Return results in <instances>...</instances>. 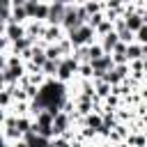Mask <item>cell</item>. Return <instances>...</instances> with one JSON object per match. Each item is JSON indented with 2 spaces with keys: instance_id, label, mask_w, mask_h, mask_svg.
Segmentation results:
<instances>
[{
  "instance_id": "obj_24",
  "label": "cell",
  "mask_w": 147,
  "mask_h": 147,
  "mask_svg": "<svg viewBox=\"0 0 147 147\" xmlns=\"http://www.w3.org/2000/svg\"><path fill=\"white\" fill-rule=\"evenodd\" d=\"M7 46H11L9 41H7V37H0V53H5V48Z\"/></svg>"
},
{
  "instance_id": "obj_28",
  "label": "cell",
  "mask_w": 147,
  "mask_h": 147,
  "mask_svg": "<svg viewBox=\"0 0 147 147\" xmlns=\"http://www.w3.org/2000/svg\"><path fill=\"white\" fill-rule=\"evenodd\" d=\"M101 147H113V145H101Z\"/></svg>"
},
{
  "instance_id": "obj_11",
  "label": "cell",
  "mask_w": 147,
  "mask_h": 147,
  "mask_svg": "<svg viewBox=\"0 0 147 147\" xmlns=\"http://www.w3.org/2000/svg\"><path fill=\"white\" fill-rule=\"evenodd\" d=\"M23 140L28 142V147H51V140H46V138H41V136H37L34 131H30V133H25V136H23Z\"/></svg>"
},
{
  "instance_id": "obj_23",
  "label": "cell",
  "mask_w": 147,
  "mask_h": 147,
  "mask_svg": "<svg viewBox=\"0 0 147 147\" xmlns=\"http://www.w3.org/2000/svg\"><path fill=\"white\" fill-rule=\"evenodd\" d=\"M7 57H9V55L0 53V71H5V69H7Z\"/></svg>"
},
{
  "instance_id": "obj_21",
  "label": "cell",
  "mask_w": 147,
  "mask_h": 147,
  "mask_svg": "<svg viewBox=\"0 0 147 147\" xmlns=\"http://www.w3.org/2000/svg\"><path fill=\"white\" fill-rule=\"evenodd\" d=\"M136 44H140V46H147V25H142V28L136 32Z\"/></svg>"
},
{
  "instance_id": "obj_20",
  "label": "cell",
  "mask_w": 147,
  "mask_h": 147,
  "mask_svg": "<svg viewBox=\"0 0 147 147\" xmlns=\"http://www.w3.org/2000/svg\"><path fill=\"white\" fill-rule=\"evenodd\" d=\"M83 7L87 11V16H94V14H101L103 11V5H99V2H85Z\"/></svg>"
},
{
  "instance_id": "obj_4",
  "label": "cell",
  "mask_w": 147,
  "mask_h": 147,
  "mask_svg": "<svg viewBox=\"0 0 147 147\" xmlns=\"http://www.w3.org/2000/svg\"><path fill=\"white\" fill-rule=\"evenodd\" d=\"M64 14H67V2H51V5H48V18H46V25H60V28H62Z\"/></svg>"
},
{
  "instance_id": "obj_26",
  "label": "cell",
  "mask_w": 147,
  "mask_h": 147,
  "mask_svg": "<svg viewBox=\"0 0 147 147\" xmlns=\"http://www.w3.org/2000/svg\"><path fill=\"white\" fill-rule=\"evenodd\" d=\"M11 147H28V142H25V140H18V142H14Z\"/></svg>"
},
{
  "instance_id": "obj_12",
  "label": "cell",
  "mask_w": 147,
  "mask_h": 147,
  "mask_svg": "<svg viewBox=\"0 0 147 147\" xmlns=\"http://www.w3.org/2000/svg\"><path fill=\"white\" fill-rule=\"evenodd\" d=\"M32 126H34V119H32V115L16 117V129H18V133H21V136L30 133V131H32Z\"/></svg>"
},
{
  "instance_id": "obj_1",
  "label": "cell",
  "mask_w": 147,
  "mask_h": 147,
  "mask_svg": "<svg viewBox=\"0 0 147 147\" xmlns=\"http://www.w3.org/2000/svg\"><path fill=\"white\" fill-rule=\"evenodd\" d=\"M67 37H69V41H71V46H74V48H83V46H92V44H94L96 32H94V28H90V25L85 23L83 28H78V30L69 32Z\"/></svg>"
},
{
  "instance_id": "obj_15",
  "label": "cell",
  "mask_w": 147,
  "mask_h": 147,
  "mask_svg": "<svg viewBox=\"0 0 147 147\" xmlns=\"http://www.w3.org/2000/svg\"><path fill=\"white\" fill-rule=\"evenodd\" d=\"M53 119H55V117H53L48 110H41V113L34 117V124H37V126H53Z\"/></svg>"
},
{
  "instance_id": "obj_5",
  "label": "cell",
  "mask_w": 147,
  "mask_h": 147,
  "mask_svg": "<svg viewBox=\"0 0 147 147\" xmlns=\"http://www.w3.org/2000/svg\"><path fill=\"white\" fill-rule=\"evenodd\" d=\"M71 122H74V117H71V115H67V113H57V115H55V119H53V133H55V138L67 136V133H69V129H71Z\"/></svg>"
},
{
  "instance_id": "obj_9",
  "label": "cell",
  "mask_w": 147,
  "mask_h": 147,
  "mask_svg": "<svg viewBox=\"0 0 147 147\" xmlns=\"http://www.w3.org/2000/svg\"><path fill=\"white\" fill-rule=\"evenodd\" d=\"M99 44H101V48H103V53L106 55H110L115 48H117V44H119V37H117V32L113 30L110 34H106V37H101L99 39Z\"/></svg>"
},
{
  "instance_id": "obj_25",
  "label": "cell",
  "mask_w": 147,
  "mask_h": 147,
  "mask_svg": "<svg viewBox=\"0 0 147 147\" xmlns=\"http://www.w3.org/2000/svg\"><path fill=\"white\" fill-rule=\"evenodd\" d=\"M0 147H11V145H9V140L5 138V133H2V131H0Z\"/></svg>"
},
{
  "instance_id": "obj_27",
  "label": "cell",
  "mask_w": 147,
  "mask_h": 147,
  "mask_svg": "<svg viewBox=\"0 0 147 147\" xmlns=\"http://www.w3.org/2000/svg\"><path fill=\"white\" fill-rule=\"evenodd\" d=\"M142 69H145V74H147V57L142 60Z\"/></svg>"
},
{
  "instance_id": "obj_22",
  "label": "cell",
  "mask_w": 147,
  "mask_h": 147,
  "mask_svg": "<svg viewBox=\"0 0 147 147\" xmlns=\"http://www.w3.org/2000/svg\"><path fill=\"white\" fill-rule=\"evenodd\" d=\"M37 0H25V14H28V18H34V11H37Z\"/></svg>"
},
{
  "instance_id": "obj_3",
  "label": "cell",
  "mask_w": 147,
  "mask_h": 147,
  "mask_svg": "<svg viewBox=\"0 0 147 147\" xmlns=\"http://www.w3.org/2000/svg\"><path fill=\"white\" fill-rule=\"evenodd\" d=\"M83 25H85V21L78 16V5H67V14H64V21H62L64 34H69V32L83 28Z\"/></svg>"
},
{
  "instance_id": "obj_7",
  "label": "cell",
  "mask_w": 147,
  "mask_h": 147,
  "mask_svg": "<svg viewBox=\"0 0 147 147\" xmlns=\"http://www.w3.org/2000/svg\"><path fill=\"white\" fill-rule=\"evenodd\" d=\"M28 21V14H25V0H16V2H11V21L9 23H18V25H23ZM7 23V25H9Z\"/></svg>"
},
{
  "instance_id": "obj_10",
  "label": "cell",
  "mask_w": 147,
  "mask_h": 147,
  "mask_svg": "<svg viewBox=\"0 0 147 147\" xmlns=\"http://www.w3.org/2000/svg\"><path fill=\"white\" fill-rule=\"evenodd\" d=\"M64 30L60 28V25H46V32H44V39L48 41V44H57L60 39H64L67 34H62Z\"/></svg>"
},
{
  "instance_id": "obj_18",
  "label": "cell",
  "mask_w": 147,
  "mask_h": 147,
  "mask_svg": "<svg viewBox=\"0 0 147 147\" xmlns=\"http://www.w3.org/2000/svg\"><path fill=\"white\" fill-rule=\"evenodd\" d=\"M46 57H48V60H55V62L62 60V53H60L57 44H46Z\"/></svg>"
},
{
  "instance_id": "obj_16",
  "label": "cell",
  "mask_w": 147,
  "mask_h": 147,
  "mask_svg": "<svg viewBox=\"0 0 147 147\" xmlns=\"http://www.w3.org/2000/svg\"><path fill=\"white\" fill-rule=\"evenodd\" d=\"M46 18H48V2H39V5H37V11H34V18H32V21L46 23Z\"/></svg>"
},
{
  "instance_id": "obj_19",
  "label": "cell",
  "mask_w": 147,
  "mask_h": 147,
  "mask_svg": "<svg viewBox=\"0 0 147 147\" xmlns=\"http://www.w3.org/2000/svg\"><path fill=\"white\" fill-rule=\"evenodd\" d=\"M78 76H80L83 80H92V78H94V74H92V64H90V62L78 64Z\"/></svg>"
},
{
  "instance_id": "obj_17",
  "label": "cell",
  "mask_w": 147,
  "mask_h": 147,
  "mask_svg": "<svg viewBox=\"0 0 147 147\" xmlns=\"http://www.w3.org/2000/svg\"><path fill=\"white\" fill-rule=\"evenodd\" d=\"M110 92H113V87H110L108 83H103V80H96V85H94V94H96V96H103V99H108V96H110Z\"/></svg>"
},
{
  "instance_id": "obj_8",
  "label": "cell",
  "mask_w": 147,
  "mask_h": 147,
  "mask_svg": "<svg viewBox=\"0 0 147 147\" xmlns=\"http://www.w3.org/2000/svg\"><path fill=\"white\" fill-rule=\"evenodd\" d=\"M5 37H7V41H9V44H16V41H21L23 37H28V34H25V25L9 23V25H7V30H5Z\"/></svg>"
},
{
  "instance_id": "obj_13",
  "label": "cell",
  "mask_w": 147,
  "mask_h": 147,
  "mask_svg": "<svg viewBox=\"0 0 147 147\" xmlns=\"http://www.w3.org/2000/svg\"><path fill=\"white\" fill-rule=\"evenodd\" d=\"M138 60H142V46L133 41V44L126 46V62L131 64V62H138Z\"/></svg>"
},
{
  "instance_id": "obj_6",
  "label": "cell",
  "mask_w": 147,
  "mask_h": 147,
  "mask_svg": "<svg viewBox=\"0 0 147 147\" xmlns=\"http://www.w3.org/2000/svg\"><path fill=\"white\" fill-rule=\"evenodd\" d=\"M80 124H83V129H85V131H90V133H94V136H96V133L101 131V126H103V117H101L99 113H90L87 117H83V119H80Z\"/></svg>"
},
{
  "instance_id": "obj_14",
  "label": "cell",
  "mask_w": 147,
  "mask_h": 147,
  "mask_svg": "<svg viewBox=\"0 0 147 147\" xmlns=\"http://www.w3.org/2000/svg\"><path fill=\"white\" fill-rule=\"evenodd\" d=\"M106 53H103V48H101V44L99 41H94L92 46H87V62H94V60H99V57H103Z\"/></svg>"
},
{
  "instance_id": "obj_29",
  "label": "cell",
  "mask_w": 147,
  "mask_h": 147,
  "mask_svg": "<svg viewBox=\"0 0 147 147\" xmlns=\"http://www.w3.org/2000/svg\"><path fill=\"white\" fill-rule=\"evenodd\" d=\"M51 147H55V145H53V142H51Z\"/></svg>"
},
{
  "instance_id": "obj_2",
  "label": "cell",
  "mask_w": 147,
  "mask_h": 147,
  "mask_svg": "<svg viewBox=\"0 0 147 147\" xmlns=\"http://www.w3.org/2000/svg\"><path fill=\"white\" fill-rule=\"evenodd\" d=\"M76 74H78V62L74 60V55H69V57H62V60H60V69H57L55 80H60V83L67 85Z\"/></svg>"
}]
</instances>
